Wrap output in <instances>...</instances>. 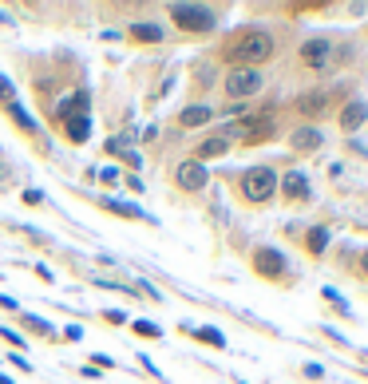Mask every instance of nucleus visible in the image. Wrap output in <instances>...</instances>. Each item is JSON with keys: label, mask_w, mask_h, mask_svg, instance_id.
<instances>
[{"label": "nucleus", "mask_w": 368, "mask_h": 384, "mask_svg": "<svg viewBox=\"0 0 368 384\" xmlns=\"http://www.w3.org/2000/svg\"><path fill=\"white\" fill-rule=\"evenodd\" d=\"M281 52H289L285 48V32L281 28H273V24H238V28H230L218 40L214 64L266 71V64H273Z\"/></svg>", "instance_id": "1"}, {"label": "nucleus", "mask_w": 368, "mask_h": 384, "mask_svg": "<svg viewBox=\"0 0 368 384\" xmlns=\"http://www.w3.org/2000/svg\"><path fill=\"white\" fill-rule=\"evenodd\" d=\"M357 91H364V80H325L313 88L293 91L281 103V115H289L293 123H309V127H325L337 119V112L345 107Z\"/></svg>", "instance_id": "2"}, {"label": "nucleus", "mask_w": 368, "mask_h": 384, "mask_svg": "<svg viewBox=\"0 0 368 384\" xmlns=\"http://www.w3.org/2000/svg\"><path fill=\"white\" fill-rule=\"evenodd\" d=\"M337 44H340V28H321V32H305L293 40L289 48V71L293 80H301L305 88L313 83H325V80H337Z\"/></svg>", "instance_id": "3"}, {"label": "nucleus", "mask_w": 368, "mask_h": 384, "mask_svg": "<svg viewBox=\"0 0 368 384\" xmlns=\"http://www.w3.org/2000/svg\"><path fill=\"white\" fill-rule=\"evenodd\" d=\"M230 191L238 194L242 206H261L278 203V167H269V162H254V167H242V171H230Z\"/></svg>", "instance_id": "4"}, {"label": "nucleus", "mask_w": 368, "mask_h": 384, "mask_svg": "<svg viewBox=\"0 0 368 384\" xmlns=\"http://www.w3.org/2000/svg\"><path fill=\"white\" fill-rule=\"evenodd\" d=\"M249 270L258 273L261 282L281 285V289H293V285L301 282V273H297V265H293V258H289L285 250H278V246H269V242L249 246Z\"/></svg>", "instance_id": "5"}, {"label": "nucleus", "mask_w": 368, "mask_h": 384, "mask_svg": "<svg viewBox=\"0 0 368 384\" xmlns=\"http://www.w3.org/2000/svg\"><path fill=\"white\" fill-rule=\"evenodd\" d=\"M285 238L297 246L305 258H313V262H328V250H333V230H328V222H313V218L289 222Z\"/></svg>", "instance_id": "6"}, {"label": "nucleus", "mask_w": 368, "mask_h": 384, "mask_svg": "<svg viewBox=\"0 0 368 384\" xmlns=\"http://www.w3.org/2000/svg\"><path fill=\"white\" fill-rule=\"evenodd\" d=\"M266 83H269L266 71L258 68H226L218 80V91L226 103H254L266 91Z\"/></svg>", "instance_id": "7"}, {"label": "nucleus", "mask_w": 368, "mask_h": 384, "mask_svg": "<svg viewBox=\"0 0 368 384\" xmlns=\"http://www.w3.org/2000/svg\"><path fill=\"white\" fill-rule=\"evenodd\" d=\"M167 16L186 36H214L222 24V8H214V4H170Z\"/></svg>", "instance_id": "8"}, {"label": "nucleus", "mask_w": 368, "mask_h": 384, "mask_svg": "<svg viewBox=\"0 0 368 384\" xmlns=\"http://www.w3.org/2000/svg\"><path fill=\"white\" fill-rule=\"evenodd\" d=\"M328 258L340 273H348L352 282H360L368 289V242H333Z\"/></svg>", "instance_id": "9"}, {"label": "nucleus", "mask_w": 368, "mask_h": 384, "mask_svg": "<svg viewBox=\"0 0 368 384\" xmlns=\"http://www.w3.org/2000/svg\"><path fill=\"white\" fill-rule=\"evenodd\" d=\"M285 147L293 159H313V155H321L328 147V131L325 127H309V123H289Z\"/></svg>", "instance_id": "10"}, {"label": "nucleus", "mask_w": 368, "mask_h": 384, "mask_svg": "<svg viewBox=\"0 0 368 384\" xmlns=\"http://www.w3.org/2000/svg\"><path fill=\"white\" fill-rule=\"evenodd\" d=\"M313 179H309L301 167H285V171H278V198L285 206H309L313 203Z\"/></svg>", "instance_id": "11"}, {"label": "nucleus", "mask_w": 368, "mask_h": 384, "mask_svg": "<svg viewBox=\"0 0 368 384\" xmlns=\"http://www.w3.org/2000/svg\"><path fill=\"white\" fill-rule=\"evenodd\" d=\"M333 127L340 131V139H357V135L368 131V95L364 91H357V95L340 107L337 119H333Z\"/></svg>", "instance_id": "12"}, {"label": "nucleus", "mask_w": 368, "mask_h": 384, "mask_svg": "<svg viewBox=\"0 0 368 384\" xmlns=\"http://www.w3.org/2000/svg\"><path fill=\"white\" fill-rule=\"evenodd\" d=\"M174 186H179L182 194H202L210 186V171L194 159H182L179 167H174Z\"/></svg>", "instance_id": "13"}, {"label": "nucleus", "mask_w": 368, "mask_h": 384, "mask_svg": "<svg viewBox=\"0 0 368 384\" xmlns=\"http://www.w3.org/2000/svg\"><path fill=\"white\" fill-rule=\"evenodd\" d=\"M230 151H234V143H230L222 131H210V135H202V139L190 147L186 159H194V162H202V167H206V162H214V159H226Z\"/></svg>", "instance_id": "14"}, {"label": "nucleus", "mask_w": 368, "mask_h": 384, "mask_svg": "<svg viewBox=\"0 0 368 384\" xmlns=\"http://www.w3.org/2000/svg\"><path fill=\"white\" fill-rule=\"evenodd\" d=\"M214 119H218V112H214L206 100H194V103H186V107L179 112V127H182V131H198V127H210Z\"/></svg>", "instance_id": "15"}, {"label": "nucleus", "mask_w": 368, "mask_h": 384, "mask_svg": "<svg viewBox=\"0 0 368 384\" xmlns=\"http://www.w3.org/2000/svg\"><path fill=\"white\" fill-rule=\"evenodd\" d=\"M131 40H139V44H162V24H150V20H139V24H131Z\"/></svg>", "instance_id": "16"}, {"label": "nucleus", "mask_w": 368, "mask_h": 384, "mask_svg": "<svg viewBox=\"0 0 368 384\" xmlns=\"http://www.w3.org/2000/svg\"><path fill=\"white\" fill-rule=\"evenodd\" d=\"M321 297H325V301L333 305V313H337V317H345L348 325L357 321V313H352V309H348V301H345V297L337 294V289H333V285H325V289H321Z\"/></svg>", "instance_id": "17"}, {"label": "nucleus", "mask_w": 368, "mask_h": 384, "mask_svg": "<svg viewBox=\"0 0 368 384\" xmlns=\"http://www.w3.org/2000/svg\"><path fill=\"white\" fill-rule=\"evenodd\" d=\"M194 337H198L202 344H210V349H226V337H222V329H214V325H202V329H194Z\"/></svg>", "instance_id": "18"}, {"label": "nucleus", "mask_w": 368, "mask_h": 384, "mask_svg": "<svg viewBox=\"0 0 368 384\" xmlns=\"http://www.w3.org/2000/svg\"><path fill=\"white\" fill-rule=\"evenodd\" d=\"M345 155H348V159L368 162V139H364V135H357V139H345Z\"/></svg>", "instance_id": "19"}, {"label": "nucleus", "mask_w": 368, "mask_h": 384, "mask_svg": "<svg viewBox=\"0 0 368 384\" xmlns=\"http://www.w3.org/2000/svg\"><path fill=\"white\" fill-rule=\"evenodd\" d=\"M12 103H16V88L8 76H0V107H12Z\"/></svg>", "instance_id": "20"}, {"label": "nucleus", "mask_w": 368, "mask_h": 384, "mask_svg": "<svg viewBox=\"0 0 368 384\" xmlns=\"http://www.w3.org/2000/svg\"><path fill=\"white\" fill-rule=\"evenodd\" d=\"M135 333H143L147 341H159V325H150V321H135Z\"/></svg>", "instance_id": "21"}, {"label": "nucleus", "mask_w": 368, "mask_h": 384, "mask_svg": "<svg viewBox=\"0 0 368 384\" xmlns=\"http://www.w3.org/2000/svg\"><path fill=\"white\" fill-rule=\"evenodd\" d=\"M321 333H325V337H328V341L337 344V349H348V337H340V333H337V329H328V325H325V329H321Z\"/></svg>", "instance_id": "22"}, {"label": "nucleus", "mask_w": 368, "mask_h": 384, "mask_svg": "<svg viewBox=\"0 0 368 384\" xmlns=\"http://www.w3.org/2000/svg\"><path fill=\"white\" fill-rule=\"evenodd\" d=\"M301 373H305V376H309V380H321V376H325V368H321V364H317V361H309V364H305V368H301Z\"/></svg>", "instance_id": "23"}, {"label": "nucleus", "mask_w": 368, "mask_h": 384, "mask_svg": "<svg viewBox=\"0 0 368 384\" xmlns=\"http://www.w3.org/2000/svg\"><path fill=\"white\" fill-rule=\"evenodd\" d=\"M0 337H4V341H12V344H24V337L12 333V329H0Z\"/></svg>", "instance_id": "24"}, {"label": "nucleus", "mask_w": 368, "mask_h": 384, "mask_svg": "<svg viewBox=\"0 0 368 384\" xmlns=\"http://www.w3.org/2000/svg\"><path fill=\"white\" fill-rule=\"evenodd\" d=\"M357 36H360V40H364V44H368V20H364V24H360V32H357Z\"/></svg>", "instance_id": "25"}]
</instances>
